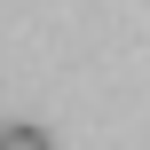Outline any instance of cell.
Wrapping results in <instances>:
<instances>
[{"label":"cell","instance_id":"1","mask_svg":"<svg viewBox=\"0 0 150 150\" xmlns=\"http://www.w3.org/2000/svg\"><path fill=\"white\" fill-rule=\"evenodd\" d=\"M0 150H55V142H47V127H24L16 119V127H0Z\"/></svg>","mask_w":150,"mask_h":150}]
</instances>
